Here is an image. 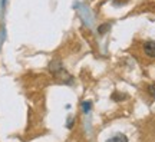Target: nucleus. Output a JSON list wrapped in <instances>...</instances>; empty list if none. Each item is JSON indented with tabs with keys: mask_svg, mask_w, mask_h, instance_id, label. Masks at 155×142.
Wrapping results in <instances>:
<instances>
[{
	"mask_svg": "<svg viewBox=\"0 0 155 142\" xmlns=\"http://www.w3.org/2000/svg\"><path fill=\"white\" fill-rule=\"evenodd\" d=\"M109 28H111V26L106 23V25H102V26H99V29H98V30H99L101 35H104V33H106V30H108Z\"/></svg>",
	"mask_w": 155,
	"mask_h": 142,
	"instance_id": "20e7f679",
	"label": "nucleus"
},
{
	"mask_svg": "<svg viewBox=\"0 0 155 142\" xmlns=\"http://www.w3.org/2000/svg\"><path fill=\"white\" fill-rule=\"evenodd\" d=\"M142 50H144L145 56H148L151 59H155V40L145 42L144 46H142Z\"/></svg>",
	"mask_w": 155,
	"mask_h": 142,
	"instance_id": "f257e3e1",
	"label": "nucleus"
},
{
	"mask_svg": "<svg viewBox=\"0 0 155 142\" xmlns=\"http://www.w3.org/2000/svg\"><path fill=\"white\" fill-rule=\"evenodd\" d=\"M148 93H150L152 98H155V82L151 83L150 86H148Z\"/></svg>",
	"mask_w": 155,
	"mask_h": 142,
	"instance_id": "7ed1b4c3",
	"label": "nucleus"
},
{
	"mask_svg": "<svg viewBox=\"0 0 155 142\" xmlns=\"http://www.w3.org/2000/svg\"><path fill=\"white\" fill-rule=\"evenodd\" d=\"M106 142H128V138L122 134H116L115 137H112L111 139H108Z\"/></svg>",
	"mask_w": 155,
	"mask_h": 142,
	"instance_id": "f03ea898",
	"label": "nucleus"
}]
</instances>
